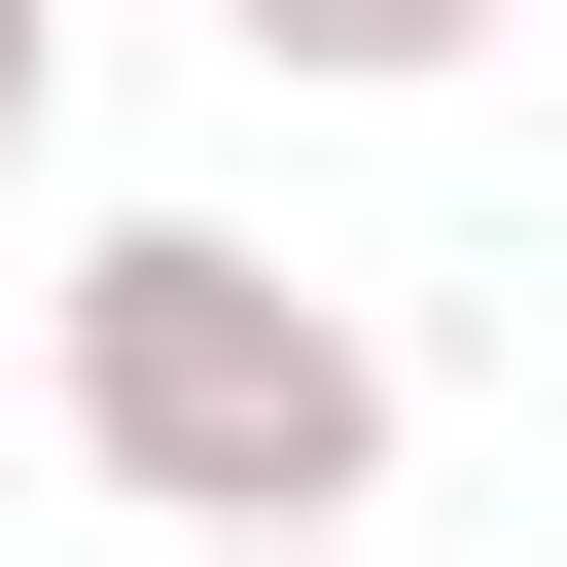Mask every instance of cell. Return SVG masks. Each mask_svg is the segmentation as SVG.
<instances>
[{"label":"cell","mask_w":567,"mask_h":567,"mask_svg":"<svg viewBox=\"0 0 567 567\" xmlns=\"http://www.w3.org/2000/svg\"><path fill=\"white\" fill-rule=\"evenodd\" d=\"M213 35H248V71H319V106H425L496 0H213Z\"/></svg>","instance_id":"7a4b0ae2"},{"label":"cell","mask_w":567,"mask_h":567,"mask_svg":"<svg viewBox=\"0 0 567 567\" xmlns=\"http://www.w3.org/2000/svg\"><path fill=\"white\" fill-rule=\"evenodd\" d=\"M390 425H425L390 319L284 284L248 213H106V248H71V461H106L142 532H354Z\"/></svg>","instance_id":"6da1fadb"},{"label":"cell","mask_w":567,"mask_h":567,"mask_svg":"<svg viewBox=\"0 0 567 567\" xmlns=\"http://www.w3.org/2000/svg\"><path fill=\"white\" fill-rule=\"evenodd\" d=\"M35 106H71V0H0V177H35Z\"/></svg>","instance_id":"3957f363"},{"label":"cell","mask_w":567,"mask_h":567,"mask_svg":"<svg viewBox=\"0 0 567 567\" xmlns=\"http://www.w3.org/2000/svg\"><path fill=\"white\" fill-rule=\"evenodd\" d=\"M177 567H319V532H177Z\"/></svg>","instance_id":"277c9868"}]
</instances>
